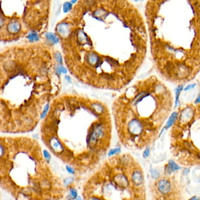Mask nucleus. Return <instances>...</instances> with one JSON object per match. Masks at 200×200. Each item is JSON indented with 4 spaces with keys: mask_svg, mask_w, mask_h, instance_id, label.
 <instances>
[{
    "mask_svg": "<svg viewBox=\"0 0 200 200\" xmlns=\"http://www.w3.org/2000/svg\"><path fill=\"white\" fill-rule=\"evenodd\" d=\"M195 104H200V95L198 96V97L196 99L195 102Z\"/></svg>",
    "mask_w": 200,
    "mask_h": 200,
    "instance_id": "dca6fc26",
    "label": "nucleus"
},
{
    "mask_svg": "<svg viewBox=\"0 0 200 200\" xmlns=\"http://www.w3.org/2000/svg\"><path fill=\"white\" fill-rule=\"evenodd\" d=\"M41 137L54 156L78 173L96 169L111 147V119L102 103L56 99L42 122Z\"/></svg>",
    "mask_w": 200,
    "mask_h": 200,
    "instance_id": "f03ea898",
    "label": "nucleus"
},
{
    "mask_svg": "<svg viewBox=\"0 0 200 200\" xmlns=\"http://www.w3.org/2000/svg\"><path fill=\"white\" fill-rule=\"evenodd\" d=\"M182 89H183V86H180L176 89V105H175L176 107L177 106V105H178V97H179L180 92L181 91Z\"/></svg>",
    "mask_w": 200,
    "mask_h": 200,
    "instance_id": "f8f14e48",
    "label": "nucleus"
},
{
    "mask_svg": "<svg viewBox=\"0 0 200 200\" xmlns=\"http://www.w3.org/2000/svg\"><path fill=\"white\" fill-rule=\"evenodd\" d=\"M181 169V167L178 165V164L173 160H169L168 164L165 167V171L168 174H171L173 172L176 171L178 170Z\"/></svg>",
    "mask_w": 200,
    "mask_h": 200,
    "instance_id": "6e6552de",
    "label": "nucleus"
},
{
    "mask_svg": "<svg viewBox=\"0 0 200 200\" xmlns=\"http://www.w3.org/2000/svg\"><path fill=\"white\" fill-rule=\"evenodd\" d=\"M177 116H178V113L176 112H174L173 113L171 114L170 118L169 119V120L167 122L166 126H165L166 129H169L173 126V125L176 122L177 119Z\"/></svg>",
    "mask_w": 200,
    "mask_h": 200,
    "instance_id": "1a4fd4ad",
    "label": "nucleus"
},
{
    "mask_svg": "<svg viewBox=\"0 0 200 200\" xmlns=\"http://www.w3.org/2000/svg\"><path fill=\"white\" fill-rule=\"evenodd\" d=\"M72 4L69 2H67L65 3L64 5V11L66 12V13H67L70 11H71L72 9Z\"/></svg>",
    "mask_w": 200,
    "mask_h": 200,
    "instance_id": "9b49d317",
    "label": "nucleus"
},
{
    "mask_svg": "<svg viewBox=\"0 0 200 200\" xmlns=\"http://www.w3.org/2000/svg\"><path fill=\"white\" fill-rule=\"evenodd\" d=\"M188 200H200V198L197 197V196H194V197H191V198H190Z\"/></svg>",
    "mask_w": 200,
    "mask_h": 200,
    "instance_id": "2eb2a0df",
    "label": "nucleus"
},
{
    "mask_svg": "<svg viewBox=\"0 0 200 200\" xmlns=\"http://www.w3.org/2000/svg\"><path fill=\"white\" fill-rule=\"evenodd\" d=\"M0 151V185L15 200H64V183L47 163L38 141L1 136Z\"/></svg>",
    "mask_w": 200,
    "mask_h": 200,
    "instance_id": "20e7f679",
    "label": "nucleus"
},
{
    "mask_svg": "<svg viewBox=\"0 0 200 200\" xmlns=\"http://www.w3.org/2000/svg\"><path fill=\"white\" fill-rule=\"evenodd\" d=\"M150 174H151V176L152 178L156 179V180L159 178V177L160 176V172L157 170L154 169H151L150 171Z\"/></svg>",
    "mask_w": 200,
    "mask_h": 200,
    "instance_id": "9d476101",
    "label": "nucleus"
},
{
    "mask_svg": "<svg viewBox=\"0 0 200 200\" xmlns=\"http://www.w3.org/2000/svg\"><path fill=\"white\" fill-rule=\"evenodd\" d=\"M1 131L25 133L34 130L55 95L52 54L39 45L11 48L1 55Z\"/></svg>",
    "mask_w": 200,
    "mask_h": 200,
    "instance_id": "7ed1b4c3",
    "label": "nucleus"
},
{
    "mask_svg": "<svg viewBox=\"0 0 200 200\" xmlns=\"http://www.w3.org/2000/svg\"><path fill=\"white\" fill-rule=\"evenodd\" d=\"M195 85H194H194H188V86L185 88L184 90H189V89H193L194 87H195Z\"/></svg>",
    "mask_w": 200,
    "mask_h": 200,
    "instance_id": "4468645a",
    "label": "nucleus"
},
{
    "mask_svg": "<svg viewBox=\"0 0 200 200\" xmlns=\"http://www.w3.org/2000/svg\"><path fill=\"white\" fill-rule=\"evenodd\" d=\"M150 149L149 147H147L143 151V157L145 158H147L150 155Z\"/></svg>",
    "mask_w": 200,
    "mask_h": 200,
    "instance_id": "ddd939ff",
    "label": "nucleus"
},
{
    "mask_svg": "<svg viewBox=\"0 0 200 200\" xmlns=\"http://www.w3.org/2000/svg\"><path fill=\"white\" fill-rule=\"evenodd\" d=\"M147 82L127 89L115 103L116 130L133 129L144 132L146 119L167 116L172 106L170 94L157 80L152 79L150 86Z\"/></svg>",
    "mask_w": 200,
    "mask_h": 200,
    "instance_id": "39448f33",
    "label": "nucleus"
},
{
    "mask_svg": "<svg viewBox=\"0 0 200 200\" xmlns=\"http://www.w3.org/2000/svg\"><path fill=\"white\" fill-rule=\"evenodd\" d=\"M56 34L70 72L98 88L126 86L146 51L144 22L127 1H79Z\"/></svg>",
    "mask_w": 200,
    "mask_h": 200,
    "instance_id": "f257e3e1",
    "label": "nucleus"
},
{
    "mask_svg": "<svg viewBox=\"0 0 200 200\" xmlns=\"http://www.w3.org/2000/svg\"><path fill=\"white\" fill-rule=\"evenodd\" d=\"M157 188L158 191L164 195H166L170 192L171 184L170 181L166 179H162L157 183Z\"/></svg>",
    "mask_w": 200,
    "mask_h": 200,
    "instance_id": "0eeeda50",
    "label": "nucleus"
},
{
    "mask_svg": "<svg viewBox=\"0 0 200 200\" xmlns=\"http://www.w3.org/2000/svg\"><path fill=\"white\" fill-rule=\"evenodd\" d=\"M137 167L127 154L109 157L101 163L83 186V200H137L139 186L133 180Z\"/></svg>",
    "mask_w": 200,
    "mask_h": 200,
    "instance_id": "423d86ee",
    "label": "nucleus"
}]
</instances>
